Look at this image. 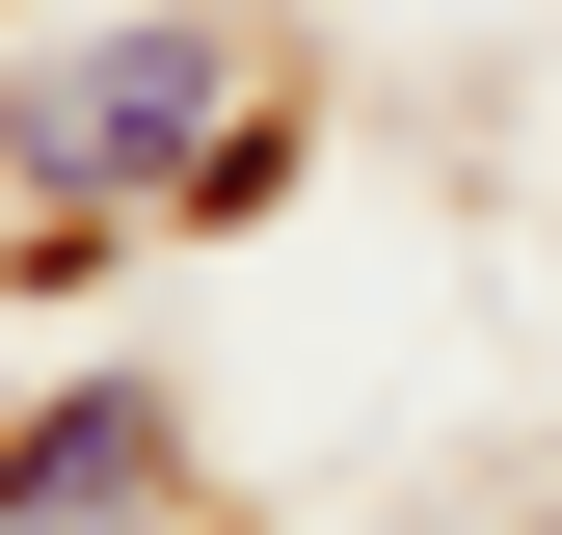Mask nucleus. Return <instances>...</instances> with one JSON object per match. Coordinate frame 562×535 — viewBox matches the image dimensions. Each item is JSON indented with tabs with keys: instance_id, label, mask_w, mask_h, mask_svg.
Returning <instances> with one entry per match:
<instances>
[{
	"instance_id": "1",
	"label": "nucleus",
	"mask_w": 562,
	"mask_h": 535,
	"mask_svg": "<svg viewBox=\"0 0 562 535\" xmlns=\"http://www.w3.org/2000/svg\"><path fill=\"white\" fill-rule=\"evenodd\" d=\"M188 134H215V27H134V54H81V107H54V187L188 161Z\"/></svg>"
},
{
	"instance_id": "2",
	"label": "nucleus",
	"mask_w": 562,
	"mask_h": 535,
	"mask_svg": "<svg viewBox=\"0 0 562 535\" xmlns=\"http://www.w3.org/2000/svg\"><path fill=\"white\" fill-rule=\"evenodd\" d=\"M0 509H54V535H134V509H161V401H54V429L0 455Z\"/></svg>"
}]
</instances>
